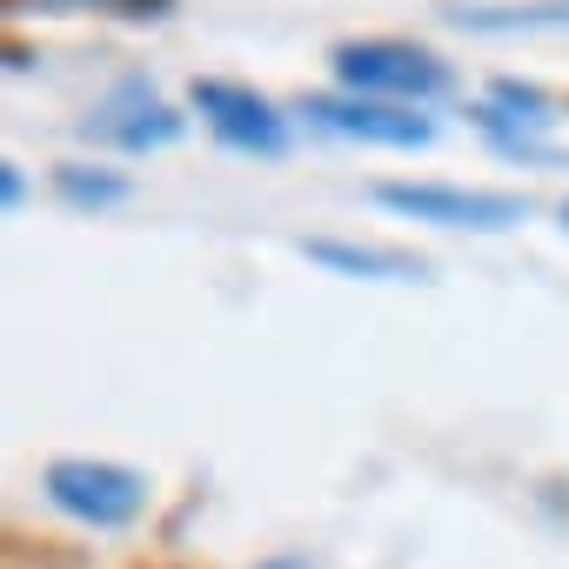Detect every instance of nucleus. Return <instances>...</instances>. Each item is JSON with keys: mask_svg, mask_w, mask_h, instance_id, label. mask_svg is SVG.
<instances>
[{"mask_svg": "<svg viewBox=\"0 0 569 569\" xmlns=\"http://www.w3.org/2000/svg\"><path fill=\"white\" fill-rule=\"evenodd\" d=\"M329 61H336V81H342L349 94H362V101L429 108V101L456 94V68L436 61V54L416 48V41H389V34H376V41H336Z\"/></svg>", "mask_w": 569, "mask_h": 569, "instance_id": "f257e3e1", "label": "nucleus"}, {"mask_svg": "<svg viewBox=\"0 0 569 569\" xmlns=\"http://www.w3.org/2000/svg\"><path fill=\"white\" fill-rule=\"evenodd\" d=\"M41 489L81 529H128L148 509V476L128 469V462H101V456H61V462H48Z\"/></svg>", "mask_w": 569, "mask_h": 569, "instance_id": "f03ea898", "label": "nucleus"}, {"mask_svg": "<svg viewBox=\"0 0 569 569\" xmlns=\"http://www.w3.org/2000/svg\"><path fill=\"white\" fill-rule=\"evenodd\" d=\"M376 201L429 221V228H469V234H502L529 221L522 194H496V188H449V181H376Z\"/></svg>", "mask_w": 569, "mask_h": 569, "instance_id": "7ed1b4c3", "label": "nucleus"}, {"mask_svg": "<svg viewBox=\"0 0 569 569\" xmlns=\"http://www.w3.org/2000/svg\"><path fill=\"white\" fill-rule=\"evenodd\" d=\"M188 101H194V114L208 121V134H214L221 148L261 154V161L289 154V114H281L268 94H254V88H241V81H194Z\"/></svg>", "mask_w": 569, "mask_h": 569, "instance_id": "20e7f679", "label": "nucleus"}, {"mask_svg": "<svg viewBox=\"0 0 569 569\" xmlns=\"http://www.w3.org/2000/svg\"><path fill=\"white\" fill-rule=\"evenodd\" d=\"M81 134L101 141V148H114V154H154V148H174V141L188 134V114H174V108L134 74V81H114V88H108V101L81 121Z\"/></svg>", "mask_w": 569, "mask_h": 569, "instance_id": "39448f33", "label": "nucleus"}, {"mask_svg": "<svg viewBox=\"0 0 569 569\" xmlns=\"http://www.w3.org/2000/svg\"><path fill=\"white\" fill-rule=\"evenodd\" d=\"M302 114L342 141H369V148H429L436 141V121L416 114V108H396V101H362V94H309Z\"/></svg>", "mask_w": 569, "mask_h": 569, "instance_id": "423d86ee", "label": "nucleus"}, {"mask_svg": "<svg viewBox=\"0 0 569 569\" xmlns=\"http://www.w3.org/2000/svg\"><path fill=\"white\" fill-rule=\"evenodd\" d=\"M309 261L336 268V274H356V281H429V261L422 254H402V248H369V241H302Z\"/></svg>", "mask_w": 569, "mask_h": 569, "instance_id": "0eeeda50", "label": "nucleus"}, {"mask_svg": "<svg viewBox=\"0 0 569 569\" xmlns=\"http://www.w3.org/2000/svg\"><path fill=\"white\" fill-rule=\"evenodd\" d=\"M449 28H469V34H569V0H529V8H449Z\"/></svg>", "mask_w": 569, "mask_h": 569, "instance_id": "6e6552de", "label": "nucleus"}, {"mask_svg": "<svg viewBox=\"0 0 569 569\" xmlns=\"http://www.w3.org/2000/svg\"><path fill=\"white\" fill-rule=\"evenodd\" d=\"M469 121H476V128H482L502 154H516V161H549V168H569V154H562V148H549V141H542L549 128H542V121H529V114H509V108H496V101H476V108H469Z\"/></svg>", "mask_w": 569, "mask_h": 569, "instance_id": "1a4fd4ad", "label": "nucleus"}, {"mask_svg": "<svg viewBox=\"0 0 569 569\" xmlns=\"http://www.w3.org/2000/svg\"><path fill=\"white\" fill-rule=\"evenodd\" d=\"M14 14H108V21H168L174 0H8Z\"/></svg>", "mask_w": 569, "mask_h": 569, "instance_id": "9d476101", "label": "nucleus"}, {"mask_svg": "<svg viewBox=\"0 0 569 569\" xmlns=\"http://www.w3.org/2000/svg\"><path fill=\"white\" fill-rule=\"evenodd\" d=\"M54 194H61L68 208H114V201H128V174L68 161V168H54Z\"/></svg>", "mask_w": 569, "mask_h": 569, "instance_id": "9b49d317", "label": "nucleus"}, {"mask_svg": "<svg viewBox=\"0 0 569 569\" xmlns=\"http://www.w3.org/2000/svg\"><path fill=\"white\" fill-rule=\"evenodd\" d=\"M489 101H496V108H509V114H529V121L556 128V101H549L542 88H529V81H496V88H489Z\"/></svg>", "mask_w": 569, "mask_h": 569, "instance_id": "f8f14e48", "label": "nucleus"}, {"mask_svg": "<svg viewBox=\"0 0 569 569\" xmlns=\"http://www.w3.org/2000/svg\"><path fill=\"white\" fill-rule=\"evenodd\" d=\"M21 201H28V174H21V161H0V208L14 214Z\"/></svg>", "mask_w": 569, "mask_h": 569, "instance_id": "ddd939ff", "label": "nucleus"}, {"mask_svg": "<svg viewBox=\"0 0 569 569\" xmlns=\"http://www.w3.org/2000/svg\"><path fill=\"white\" fill-rule=\"evenodd\" d=\"M261 569H309V562H296V556H268Z\"/></svg>", "mask_w": 569, "mask_h": 569, "instance_id": "4468645a", "label": "nucleus"}, {"mask_svg": "<svg viewBox=\"0 0 569 569\" xmlns=\"http://www.w3.org/2000/svg\"><path fill=\"white\" fill-rule=\"evenodd\" d=\"M556 221H562V228H569V201H562V208H556Z\"/></svg>", "mask_w": 569, "mask_h": 569, "instance_id": "2eb2a0df", "label": "nucleus"}]
</instances>
